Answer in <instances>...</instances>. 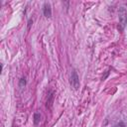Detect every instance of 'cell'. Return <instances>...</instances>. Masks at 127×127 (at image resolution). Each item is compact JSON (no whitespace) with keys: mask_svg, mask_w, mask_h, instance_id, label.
Segmentation results:
<instances>
[{"mask_svg":"<svg viewBox=\"0 0 127 127\" xmlns=\"http://www.w3.org/2000/svg\"><path fill=\"white\" fill-rule=\"evenodd\" d=\"M26 83H27L26 78H25V77H22V78L20 79V81H19V86H20V87H24V86L26 85Z\"/></svg>","mask_w":127,"mask_h":127,"instance_id":"cell-5","label":"cell"},{"mask_svg":"<svg viewBox=\"0 0 127 127\" xmlns=\"http://www.w3.org/2000/svg\"><path fill=\"white\" fill-rule=\"evenodd\" d=\"M114 127H126L125 126V124L124 123H122V122H120V123H118L116 126H114Z\"/></svg>","mask_w":127,"mask_h":127,"instance_id":"cell-6","label":"cell"},{"mask_svg":"<svg viewBox=\"0 0 127 127\" xmlns=\"http://www.w3.org/2000/svg\"><path fill=\"white\" fill-rule=\"evenodd\" d=\"M40 118H41V115L39 112H36L34 114V124L35 125H38L40 123Z\"/></svg>","mask_w":127,"mask_h":127,"instance_id":"cell-4","label":"cell"},{"mask_svg":"<svg viewBox=\"0 0 127 127\" xmlns=\"http://www.w3.org/2000/svg\"><path fill=\"white\" fill-rule=\"evenodd\" d=\"M43 13L47 18H50L52 16V8H51V4L49 2H45L44 6H43Z\"/></svg>","mask_w":127,"mask_h":127,"instance_id":"cell-3","label":"cell"},{"mask_svg":"<svg viewBox=\"0 0 127 127\" xmlns=\"http://www.w3.org/2000/svg\"><path fill=\"white\" fill-rule=\"evenodd\" d=\"M118 19H119V24L121 26V30H123L126 27V24H127V11L124 7L119 8Z\"/></svg>","mask_w":127,"mask_h":127,"instance_id":"cell-1","label":"cell"},{"mask_svg":"<svg viewBox=\"0 0 127 127\" xmlns=\"http://www.w3.org/2000/svg\"><path fill=\"white\" fill-rule=\"evenodd\" d=\"M70 84H71V86L74 89H78V87H79V77H78V74H77V72H76L75 69H73L72 72H71V75H70Z\"/></svg>","mask_w":127,"mask_h":127,"instance_id":"cell-2","label":"cell"}]
</instances>
